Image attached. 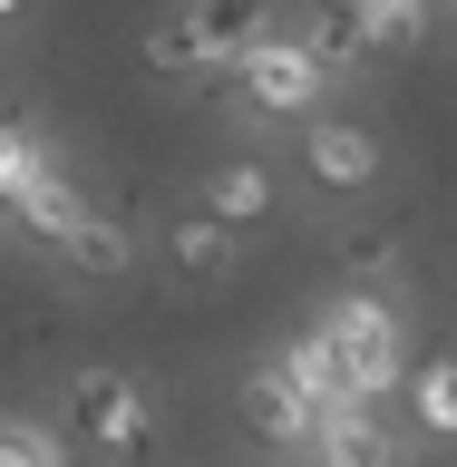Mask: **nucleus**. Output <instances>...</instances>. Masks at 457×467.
Instances as JSON below:
<instances>
[{"label":"nucleus","instance_id":"nucleus-1","mask_svg":"<svg viewBox=\"0 0 457 467\" xmlns=\"http://www.w3.org/2000/svg\"><path fill=\"white\" fill-rule=\"evenodd\" d=\"M312 331H321V350H331V370H341V400H379V389H400L409 321H400L389 292H370V283L331 292V302L312 312Z\"/></svg>","mask_w":457,"mask_h":467},{"label":"nucleus","instance_id":"nucleus-2","mask_svg":"<svg viewBox=\"0 0 457 467\" xmlns=\"http://www.w3.org/2000/svg\"><path fill=\"white\" fill-rule=\"evenodd\" d=\"M58 438H78L88 458H146V438H156V400H146L127 370H108V360H88V370H68V389H58Z\"/></svg>","mask_w":457,"mask_h":467},{"label":"nucleus","instance_id":"nucleus-3","mask_svg":"<svg viewBox=\"0 0 457 467\" xmlns=\"http://www.w3.org/2000/svg\"><path fill=\"white\" fill-rule=\"evenodd\" d=\"M224 78H234V98H244L254 117H312V108H321V88H331V78H321V58L302 49V39H273V29H263L254 49L234 58Z\"/></svg>","mask_w":457,"mask_h":467},{"label":"nucleus","instance_id":"nucleus-4","mask_svg":"<svg viewBox=\"0 0 457 467\" xmlns=\"http://www.w3.org/2000/svg\"><path fill=\"white\" fill-rule=\"evenodd\" d=\"M302 166H312L321 195H370V185H379V137H370V127H350V117H321V108H312Z\"/></svg>","mask_w":457,"mask_h":467},{"label":"nucleus","instance_id":"nucleus-5","mask_svg":"<svg viewBox=\"0 0 457 467\" xmlns=\"http://www.w3.org/2000/svg\"><path fill=\"white\" fill-rule=\"evenodd\" d=\"M175 29H185L195 68H214V78H224L234 58L263 39V0H185V10H175Z\"/></svg>","mask_w":457,"mask_h":467},{"label":"nucleus","instance_id":"nucleus-6","mask_svg":"<svg viewBox=\"0 0 457 467\" xmlns=\"http://www.w3.org/2000/svg\"><path fill=\"white\" fill-rule=\"evenodd\" d=\"M350 10V39H360V58H409V49H429V29H438V10L429 0H341Z\"/></svg>","mask_w":457,"mask_h":467},{"label":"nucleus","instance_id":"nucleus-7","mask_svg":"<svg viewBox=\"0 0 457 467\" xmlns=\"http://www.w3.org/2000/svg\"><path fill=\"white\" fill-rule=\"evenodd\" d=\"M166 263L175 273H185V283H234V273H244V234L234 224H214V214H175L166 224Z\"/></svg>","mask_w":457,"mask_h":467},{"label":"nucleus","instance_id":"nucleus-8","mask_svg":"<svg viewBox=\"0 0 457 467\" xmlns=\"http://www.w3.org/2000/svg\"><path fill=\"white\" fill-rule=\"evenodd\" d=\"M312 419H321V409L302 400V389H292L273 360L244 379V429H254V438H273V448H312Z\"/></svg>","mask_w":457,"mask_h":467},{"label":"nucleus","instance_id":"nucleus-9","mask_svg":"<svg viewBox=\"0 0 457 467\" xmlns=\"http://www.w3.org/2000/svg\"><path fill=\"white\" fill-rule=\"evenodd\" d=\"M204 214H214V224H234V234H254L263 214H273V175H263L254 156L214 166V175H204Z\"/></svg>","mask_w":457,"mask_h":467},{"label":"nucleus","instance_id":"nucleus-10","mask_svg":"<svg viewBox=\"0 0 457 467\" xmlns=\"http://www.w3.org/2000/svg\"><path fill=\"white\" fill-rule=\"evenodd\" d=\"M10 214H20V224H29V234H39V244L58 254V244H68V224L88 214V195H78V185H68L58 166H39V175L20 185V195H10Z\"/></svg>","mask_w":457,"mask_h":467},{"label":"nucleus","instance_id":"nucleus-11","mask_svg":"<svg viewBox=\"0 0 457 467\" xmlns=\"http://www.w3.org/2000/svg\"><path fill=\"white\" fill-rule=\"evenodd\" d=\"M58 263H68V273H98V283H108V273H127V263H137V234L117 224V214H98V204H88L78 224H68V244H58Z\"/></svg>","mask_w":457,"mask_h":467},{"label":"nucleus","instance_id":"nucleus-12","mask_svg":"<svg viewBox=\"0 0 457 467\" xmlns=\"http://www.w3.org/2000/svg\"><path fill=\"white\" fill-rule=\"evenodd\" d=\"M409 409H419V429H429V438H457V350L419 360V379H409Z\"/></svg>","mask_w":457,"mask_h":467},{"label":"nucleus","instance_id":"nucleus-13","mask_svg":"<svg viewBox=\"0 0 457 467\" xmlns=\"http://www.w3.org/2000/svg\"><path fill=\"white\" fill-rule=\"evenodd\" d=\"M0 467H68V438L49 419H0Z\"/></svg>","mask_w":457,"mask_h":467},{"label":"nucleus","instance_id":"nucleus-14","mask_svg":"<svg viewBox=\"0 0 457 467\" xmlns=\"http://www.w3.org/2000/svg\"><path fill=\"white\" fill-rule=\"evenodd\" d=\"M39 166H58V156H49V137H39L29 117H10V137H0V204L20 195V185H29Z\"/></svg>","mask_w":457,"mask_h":467},{"label":"nucleus","instance_id":"nucleus-15","mask_svg":"<svg viewBox=\"0 0 457 467\" xmlns=\"http://www.w3.org/2000/svg\"><path fill=\"white\" fill-rule=\"evenodd\" d=\"M302 49L321 58V78H341V68H370V58H360V39H350V10H321V20L302 29Z\"/></svg>","mask_w":457,"mask_h":467},{"label":"nucleus","instance_id":"nucleus-16","mask_svg":"<svg viewBox=\"0 0 457 467\" xmlns=\"http://www.w3.org/2000/svg\"><path fill=\"white\" fill-rule=\"evenodd\" d=\"M146 68H166V78H185V68H195V49H185V29H175V20L146 29Z\"/></svg>","mask_w":457,"mask_h":467},{"label":"nucleus","instance_id":"nucleus-17","mask_svg":"<svg viewBox=\"0 0 457 467\" xmlns=\"http://www.w3.org/2000/svg\"><path fill=\"white\" fill-rule=\"evenodd\" d=\"M341 263H350V273H379V263H389V234H350Z\"/></svg>","mask_w":457,"mask_h":467},{"label":"nucleus","instance_id":"nucleus-18","mask_svg":"<svg viewBox=\"0 0 457 467\" xmlns=\"http://www.w3.org/2000/svg\"><path fill=\"white\" fill-rule=\"evenodd\" d=\"M350 467H400V448H379V458H350Z\"/></svg>","mask_w":457,"mask_h":467},{"label":"nucleus","instance_id":"nucleus-19","mask_svg":"<svg viewBox=\"0 0 457 467\" xmlns=\"http://www.w3.org/2000/svg\"><path fill=\"white\" fill-rule=\"evenodd\" d=\"M20 10H29V0H0V20H20Z\"/></svg>","mask_w":457,"mask_h":467},{"label":"nucleus","instance_id":"nucleus-20","mask_svg":"<svg viewBox=\"0 0 457 467\" xmlns=\"http://www.w3.org/2000/svg\"><path fill=\"white\" fill-rule=\"evenodd\" d=\"M10 117H20V108H0V137H10Z\"/></svg>","mask_w":457,"mask_h":467},{"label":"nucleus","instance_id":"nucleus-21","mask_svg":"<svg viewBox=\"0 0 457 467\" xmlns=\"http://www.w3.org/2000/svg\"><path fill=\"white\" fill-rule=\"evenodd\" d=\"M283 467H312V458H283Z\"/></svg>","mask_w":457,"mask_h":467},{"label":"nucleus","instance_id":"nucleus-22","mask_svg":"<svg viewBox=\"0 0 457 467\" xmlns=\"http://www.w3.org/2000/svg\"><path fill=\"white\" fill-rule=\"evenodd\" d=\"M429 10H448V0H429Z\"/></svg>","mask_w":457,"mask_h":467}]
</instances>
